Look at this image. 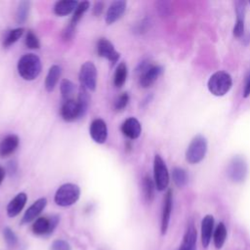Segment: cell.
Here are the masks:
<instances>
[{
    "label": "cell",
    "instance_id": "cell-1",
    "mask_svg": "<svg viewBox=\"0 0 250 250\" xmlns=\"http://www.w3.org/2000/svg\"><path fill=\"white\" fill-rule=\"evenodd\" d=\"M17 68L22 79L31 81L40 74L42 63L38 56L34 54H25L19 60Z\"/></svg>",
    "mask_w": 250,
    "mask_h": 250
},
{
    "label": "cell",
    "instance_id": "cell-2",
    "mask_svg": "<svg viewBox=\"0 0 250 250\" xmlns=\"http://www.w3.org/2000/svg\"><path fill=\"white\" fill-rule=\"evenodd\" d=\"M231 85V76L225 71H216L210 76L207 82L209 92L216 97H222L226 95L230 90Z\"/></svg>",
    "mask_w": 250,
    "mask_h": 250
},
{
    "label": "cell",
    "instance_id": "cell-3",
    "mask_svg": "<svg viewBox=\"0 0 250 250\" xmlns=\"http://www.w3.org/2000/svg\"><path fill=\"white\" fill-rule=\"evenodd\" d=\"M80 196V188L77 185L66 183L62 185L56 191L54 200L57 205L67 207L74 204Z\"/></svg>",
    "mask_w": 250,
    "mask_h": 250
},
{
    "label": "cell",
    "instance_id": "cell-4",
    "mask_svg": "<svg viewBox=\"0 0 250 250\" xmlns=\"http://www.w3.org/2000/svg\"><path fill=\"white\" fill-rule=\"evenodd\" d=\"M207 152V140L202 135L195 136L186 150V160L190 164L202 161Z\"/></svg>",
    "mask_w": 250,
    "mask_h": 250
},
{
    "label": "cell",
    "instance_id": "cell-5",
    "mask_svg": "<svg viewBox=\"0 0 250 250\" xmlns=\"http://www.w3.org/2000/svg\"><path fill=\"white\" fill-rule=\"evenodd\" d=\"M137 70L140 73V85L143 88H148L161 75L163 72V67L144 62L139 65Z\"/></svg>",
    "mask_w": 250,
    "mask_h": 250
},
{
    "label": "cell",
    "instance_id": "cell-6",
    "mask_svg": "<svg viewBox=\"0 0 250 250\" xmlns=\"http://www.w3.org/2000/svg\"><path fill=\"white\" fill-rule=\"evenodd\" d=\"M153 178L155 188L158 190L167 188L170 181L169 172L164 160L158 154H156L153 159Z\"/></svg>",
    "mask_w": 250,
    "mask_h": 250
},
{
    "label": "cell",
    "instance_id": "cell-7",
    "mask_svg": "<svg viewBox=\"0 0 250 250\" xmlns=\"http://www.w3.org/2000/svg\"><path fill=\"white\" fill-rule=\"evenodd\" d=\"M227 175L229 180L234 183L243 182L247 175V164L244 158L241 156H234L228 165Z\"/></svg>",
    "mask_w": 250,
    "mask_h": 250
},
{
    "label": "cell",
    "instance_id": "cell-8",
    "mask_svg": "<svg viewBox=\"0 0 250 250\" xmlns=\"http://www.w3.org/2000/svg\"><path fill=\"white\" fill-rule=\"evenodd\" d=\"M97 68L94 62H84L79 71V79L81 85L85 87L88 91H95L97 87Z\"/></svg>",
    "mask_w": 250,
    "mask_h": 250
},
{
    "label": "cell",
    "instance_id": "cell-9",
    "mask_svg": "<svg viewBox=\"0 0 250 250\" xmlns=\"http://www.w3.org/2000/svg\"><path fill=\"white\" fill-rule=\"evenodd\" d=\"M59 223V218L57 216H52L51 218L46 217H40L35 220V222L32 225V231L35 234L42 235V234H48L53 231V229L56 228V226Z\"/></svg>",
    "mask_w": 250,
    "mask_h": 250
},
{
    "label": "cell",
    "instance_id": "cell-10",
    "mask_svg": "<svg viewBox=\"0 0 250 250\" xmlns=\"http://www.w3.org/2000/svg\"><path fill=\"white\" fill-rule=\"evenodd\" d=\"M98 55L102 58H105L112 64H114L119 60V53L115 50L114 46L110 41L105 38H101L97 44Z\"/></svg>",
    "mask_w": 250,
    "mask_h": 250
},
{
    "label": "cell",
    "instance_id": "cell-11",
    "mask_svg": "<svg viewBox=\"0 0 250 250\" xmlns=\"http://www.w3.org/2000/svg\"><path fill=\"white\" fill-rule=\"evenodd\" d=\"M89 132L91 138L98 144H104L107 139V126L101 118H96L91 122Z\"/></svg>",
    "mask_w": 250,
    "mask_h": 250
},
{
    "label": "cell",
    "instance_id": "cell-12",
    "mask_svg": "<svg viewBox=\"0 0 250 250\" xmlns=\"http://www.w3.org/2000/svg\"><path fill=\"white\" fill-rule=\"evenodd\" d=\"M61 115L62 119L66 122H71L81 117L80 108L77 104V101L73 99H69L64 101L61 108Z\"/></svg>",
    "mask_w": 250,
    "mask_h": 250
},
{
    "label": "cell",
    "instance_id": "cell-13",
    "mask_svg": "<svg viewBox=\"0 0 250 250\" xmlns=\"http://www.w3.org/2000/svg\"><path fill=\"white\" fill-rule=\"evenodd\" d=\"M125 10H126V1L118 0V1L112 2L105 13L104 20L106 24H111L116 21H118L123 16Z\"/></svg>",
    "mask_w": 250,
    "mask_h": 250
},
{
    "label": "cell",
    "instance_id": "cell-14",
    "mask_svg": "<svg viewBox=\"0 0 250 250\" xmlns=\"http://www.w3.org/2000/svg\"><path fill=\"white\" fill-rule=\"evenodd\" d=\"M121 131L124 136L131 140L138 139L142 132V126L140 121L135 117L127 118L121 125Z\"/></svg>",
    "mask_w": 250,
    "mask_h": 250
},
{
    "label": "cell",
    "instance_id": "cell-15",
    "mask_svg": "<svg viewBox=\"0 0 250 250\" xmlns=\"http://www.w3.org/2000/svg\"><path fill=\"white\" fill-rule=\"evenodd\" d=\"M172 203H173V196H172V190L168 189L163 202V209H162V216H161V233L165 234L170 221L171 211H172Z\"/></svg>",
    "mask_w": 250,
    "mask_h": 250
},
{
    "label": "cell",
    "instance_id": "cell-16",
    "mask_svg": "<svg viewBox=\"0 0 250 250\" xmlns=\"http://www.w3.org/2000/svg\"><path fill=\"white\" fill-rule=\"evenodd\" d=\"M245 7H246V2H244V1H236L235 2L236 21H235V25L233 27V35L237 38L241 37L244 33Z\"/></svg>",
    "mask_w": 250,
    "mask_h": 250
},
{
    "label": "cell",
    "instance_id": "cell-17",
    "mask_svg": "<svg viewBox=\"0 0 250 250\" xmlns=\"http://www.w3.org/2000/svg\"><path fill=\"white\" fill-rule=\"evenodd\" d=\"M20 139L17 135L11 134L6 136L0 142V157H7L11 155L19 146Z\"/></svg>",
    "mask_w": 250,
    "mask_h": 250
},
{
    "label": "cell",
    "instance_id": "cell-18",
    "mask_svg": "<svg viewBox=\"0 0 250 250\" xmlns=\"http://www.w3.org/2000/svg\"><path fill=\"white\" fill-rule=\"evenodd\" d=\"M47 204V200L46 198L42 197L37 199L35 202H33L29 208L25 211L22 219H21V224H27L31 221H33L46 207Z\"/></svg>",
    "mask_w": 250,
    "mask_h": 250
},
{
    "label": "cell",
    "instance_id": "cell-19",
    "mask_svg": "<svg viewBox=\"0 0 250 250\" xmlns=\"http://www.w3.org/2000/svg\"><path fill=\"white\" fill-rule=\"evenodd\" d=\"M27 200V195L24 192L18 193L8 204L7 206V214L9 217L18 216L21 211L23 209Z\"/></svg>",
    "mask_w": 250,
    "mask_h": 250
},
{
    "label": "cell",
    "instance_id": "cell-20",
    "mask_svg": "<svg viewBox=\"0 0 250 250\" xmlns=\"http://www.w3.org/2000/svg\"><path fill=\"white\" fill-rule=\"evenodd\" d=\"M214 229V218L211 215H206L201 222V242L202 245L206 248L213 235Z\"/></svg>",
    "mask_w": 250,
    "mask_h": 250
},
{
    "label": "cell",
    "instance_id": "cell-21",
    "mask_svg": "<svg viewBox=\"0 0 250 250\" xmlns=\"http://www.w3.org/2000/svg\"><path fill=\"white\" fill-rule=\"evenodd\" d=\"M196 244V229L192 224H190L184 235L183 241L179 250H195Z\"/></svg>",
    "mask_w": 250,
    "mask_h": 250
},
{
    "label": "cell",
    "instance_id": "cell-22",
    "mask_svg": "<svg viewBox=\"0 0 250 250\" xmlns=\"http://www.w3.org/2000/svg\"><path fill=\"white\" fill-rule=\"evenodd\" d=\"M78 2L74 0H62L55 3L54 12L59 17H64L74 12L77 7Z\"/></svg>",
    "mask_w": 250,
    "mask_h": 250
},
{
    "label": "cell",
    "instance_id": "cell-23",
    "mask_svg": "<svg viewBox=\"0 0 250 250\" xmlns=\"http://www.w3.org/2000/svg\"><path fill=\"white\" fill-rule=\"evenodd\" d=\"M62 73V68L58 64H54L50 67L46 79H45V88L48 92H51L56 87Z\"/></svg>",
    "mask_w": 250,
    "mask_h": 250
},
{
    "label": "cell",
    "instance_id": "cell-24",
    "mask_svg": "<svg viewBox=\"0 0 250 250\" xmlns=\"http://www.w3.org/2000/svg\"><path fill=\"white\" fill-rule=\"evenodd\" d=\"M127 74H128V69H127V65L124 62H121L116 69H115V73L113 76V84L116 88H120L124 85L126 78H127Z\"/></svg>",
    "mask_w": 250,
    "mask_h": 250
},
{
    "label": "cell",
    "instance_id": "cell-25",
    "mask_svg": "<svg viewBox=\"0 0 250 250\" xmlns=\"http://www.w3.org/2000/svg\"><path fill=\"white\" fill-rule=\"evenodd\" d=\"M89 102H90V97L88 94V90L81 85L79 88V94H78V99H77V104L80 108L81 117H83L86 114L88 106H89Z\"/></svg>",
    "mask_w": 250,
    "mask_h": 250
},
{
    "label": "cell",
    "instance_id": "cell-26",
    "mask_svg": "<svg viewBox=\"0 0 250 250\" xmlns=\"http://www.w3.org/2000/svg\"><path fill=\"white\" fill-rule=\"evenodd\" d=\"M227 237V229L224 225V223H219L217 226L214 233H213V239H214V244L217 249H221L226 241Z\"/></svg>",
    "mask_w": 250,
    "mask_h": 250
},
{
    "label": "cell",
    "instance_id": "cell-27",
    "mask_svg": "<svg viewBox=\"0 0 250 250\" xmlns=\"http://www.w3.org/2000/svg\"><path fill=\"white\" fill-rule=\"evenodd\" d=\"M89 7H90V3L88 1H82L81 3H78L77 7L75 8V10L73 12V15H72V18L70 20L69 24H71L73 26H76L77 22L81 20V18L87 12Z\"/></svg>",
    "mask_w": 250,
    "mask_h": 250
},
{
    "label": "cell",
    "instance_id": "cell-28",
    "mask_svg": "<svg viewBox=\"0 0 250 250\" xmlns=\"http://www.w3.org/2000/svg\"><path fill=\"white\" fill-rule=\"evenodd\" d=\"M172 179L178 188H183L188 183V174L183 168L175 167L172 171Z\"/></svg>",
    "mask_w": 250,
    "mask_h": 250
},
{
    "label": "cell",
    "instance_id": "cell-29",
    "mask_svg": "<svg viewBox=\"0 0 250 250\" xmlns=\"http://www.w3.org/2000/svg\"><path fill=\"white\" fill-rule=\"evenodd\" d=\"M23 33V28L22 27H18V28H14L12 30H10L6 37L4 38V41H3V46L5 48H8L10 47L11 45H13L14 43H16L22 35Z\"/></svg>",
    "mask_w": 250,
    "mask_h": 250
},
{
    "label": "cell",
    "instance_id": "cell-30",
    "mask_svg": "<svg viewBox=\"0 0 250 250\" xmlns=\"http://www.w3.org/2000/svg\"><path fill=\"white\" fill-rule=\"evenodd\" d=\"M154 188V182L151 180L149 176H146L143 181V192L146 201H151L153 199Z\"/></svg>",
    "mask_w": 250,
    "mask_h": 250
},
{
    "label": "cell",
    "instance_id": "cell-31",
    "mask_svg": "<svg viewBox=\"0 0 250 250\" xmlns=\"http://www.w3.org/2000/svg\"><path fill=\"white\" fill-rule=\"evenodd\" d=\"M60 89H61V94L62 97L64 99V101L72 99L71 96L74 93V84L68 80V79H62L60 85Z\"/></svg>",
    "mask_w": 250,
    "mask_h": 250
},
{
    "label": "cell",
    "instance_id": "cell-32",
    "mask_svg": "<svg viewBox=\"0 0 250 250\" xmlns=\"http://www.w3.org/2000/svg\"><path fill=\"white\" fill-rule=\"evenodd\" d=\"M28 11H29V2L27 1L21 2L16 14V20L19 23H23L26 21L28 16Z\"/></svg>",
    "mask_w": 250,
    "mask_h": 250
},
{
    "label": "cell",
    "instance_id": "cell-33",
    "mask_svg": "<svg viewBox=\"0 0 250 250\" xmlns=\"http://www.w3.org/2000/svg\"><path fill=\"white\" fill-rule=\"evenodd\" d=\"M129 99H130L129 95L126 92L119 95L117 97V99L115 100V102H114V109L117 110V111L123 110L127 106V104L129 103Z\"/></svg>",
    "mask_w": 250,
    "mask_h": 250
},
{
    "label": "cell",
    "instance_id": "cell-34",
    "mask_svg": "<svg viewBox=\"0 0 250 250\" xmlns=\"http://www.w3.org/2000/svg\"><path fill=\"white\" fill-rule=\"evenodd\" d=\"M25 45L29 49H38L40 47L38 37L31 30L27 31V34L25 37Z\"/></svg>",
    "mask_w": 250,
    "mask_h": 250
},
{
    "label": "cell",
    "instance_id": "cell-35",
    "mask_svg": "<svg viewBox=\"0 0 250 250\" xmlns=\"http://www.w3.org/2000/svg\"><path fill=\"white\" fill-rule=\"evenodd\" d=\"M3 234H4V238L7 242V244L9 246H15L17 244V236L15 234V232L10 229V228H5L3 230Z\"/></svg>",
    "mask_w": 250,
    "mask_h": 250
},
{
    "label": "cell",
    "instance_id": "cell-36",
    "mask_svg": "<svg viewBox=\"0 0 250 250\" xmlns=\"http://www.w3.org/2000/svg\"><path fill=\"white\" fill-rule=\"evenodd\" d=\"M50 250H71V249H70L69 244L66 241L58 239L52 243Z\"/></svg>",
    "mask_w": 250,
    "mask_h": 250
},
{
    "label": "cell",
    "instance_id": "cell-37",
    "mask_svg": "<svg viewBox=\"0 0 250 250\" xmlns=\"http://www.w3.org/2000/svg\"><path fill=\"white\" fill-rule=\"evenodd\" d=\"M250 96V69L245 75L244 86H243V97L247 98Z\"/></svg>",
    "mask_w": 250,
    "mask_h": 250
},
{
    "label": "cell",
    "instance_id": "cell-38",
    "mask_svg": "<svg viewBox=\"0 0 250 250\" xmlns=\"http://www.w3.org/2000/svg\"><path fill=\"white\" fill-rule=\"evenodd\" d=\"M104 11V3L103 2H95L94 4V8H93V13L95 16H100L102 14V12Z\"/></svg>",
    "mask_w": 250,
    "mask_h": 250
},
{
    "label": "cell",
    "instance_id": "cell-39",
    "mask_svg": "<svg viewBox=\"0 0 250 250\" xmlns=\"http://www.w3.org/2000/svg\"><path fill=\"white\" fill-rule=\"evenodd\" d=\"M5 169L2 167V166H0V185L2 184V182H3V180H4V178H5Z\"/></svg>",
    "mask_w": 250,
    "mask_h": 250
}]
</instances>
